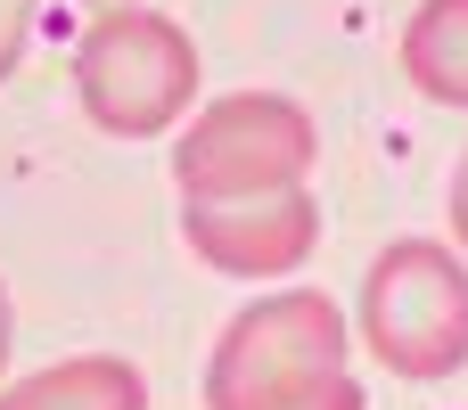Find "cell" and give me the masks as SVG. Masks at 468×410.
Instances as JSON below:
<instances>
[{"instance_id": "52a82bcc", "label": "cell", "mask_w": 468, "mask_h": 410, "mask_svg": "<svg viewBox=\"0 0 468 410\" xmlns=\"http://www.w3.org/2000/svg\"><path fill=\"white\" fill-rule=\"evenodd\" d=\"M395 58H403V82L420 99L468 107V0H420L403 41H395Z\"/></svg>"}, {"instance_id": "30bf717a", "label": "cell", "mask_w": 468, "mask_h": 410, "mask_svg": "<svg viewBox=\"0 0 468 410\" xmlns=\"http://www.w3.org/2000/svg\"><path fill=\"white\" fill-rule=\"evenodd\" d=\"M452 255H468V148L452 164Z\"/></svg>"}, {"instance_id": "8992f818", "label": "cell", "mask_w": 468, "mask_h": 410, "mask_svg": "<svg viewBox=\"0 0 468 410\" xmlns=\"http://www.w3.org/2000/svg\"><path fill=\"white\" fill-rule=\"evenodd\" d=\"M0 410H148V378L123 353H74V362L16 378L0 394Z\"/></svg>"}, {"instance_id": "8fae6325", "label": "cell", "mask_w": 468, "mask_h": 410, "mask_svg": "<svg viewBox=\"0 0 468 410\" xmlns=\"http://www.w3.org/2000/svg\"><path fill=\"white\" fill-rule=\"evenodd\" d=\"M8 345H16V304H8V279H0V370H8Z\"/></svg>"}, {"instance_id": "9c48e42d", "label": "cell", "mask_w": 468, "mask_h": 410, "mask_svg": "<svg viewBox=\"0 0 468 410\" xmlns=\"http://www.w3.org/2000/svg\"><path fill=\"white\" fill-rule=\"evenodd\" d=\"M271 410H370V394H362V378L346 370V378H329L321 394H296V403H271Z\"/></svg>"}, {"instance_id": "7a4b0ae2", "label": "cell", "mask_w": 468, "mask_h": 410, "mask_svg": "<svg viewBox=\"0 0 468 410\" xmlns=\"http://www.w3.org/2000/svg\"><path fill=\"white\" fill-rule=\"evenodd\" d=\"M346 370H354V337H346L337 296L280 288V296H255L214 337L206 410H271V403H296V394H321Z\"/></svg>"}, {"instance_id": "3957f363", "label": "cell", "mask_w": 468, "mask_h": 410, "mask_svg": "<svg viewBox=\"0 0 468 410\" xmlns=\"http://www.w3.org/2000/svg\"><path fill=\"white\" fill-rule=\"evenodd\" d=\"M74 99L107 140H156L197 107V41L156 8H99L74 41Z\"/></svg>"}, {"instance_id": "7c38bea8", "label": "cell", "mask_w": 468, "mask_h": 410, "mask_svg": "<svg viewBox=\"0 0 468 410\" xmlns=\"http://www.w3.org/2000/svg\"><path fill=\"white\" fill-rule=\"evenodd\" d=\"M82 8H132V0H82Z\"/></svg>"}, {"instance_id": "6da1fadb", "label": "cell", "mask_w": 468, "mask_h": 410, "mask_svg": "<svg viewBox=\"0 0 468 410\" xmlns=\"http://www.w3.org/2000/svg\"><path fill=\"white\" fill-rule=\"evenodd\" d=\"M354 345H370V362L403 386L468 370V255H452L444 238L378 247V263L362 271Z\"/></svg>"}, {"instance_id": "ba28073f", "label": "cell", "mask_w": 468, "mask_h": 410, "mask_svg": "<svg viewBox=\"0 0 468 410\" xmlns=\"http://www.w3.org/2000/svg\"><path fill=\"white\" fill-rule=\"evenodd\" d=\"M33 16H41V0H0V82L16 74L25 41H33Z\"/></svg>"}, {"instance_id": "277c9868", "label": "cell", "mask_w": 468, "mask_h": 410, "mask_svg": "<svg viewBox=\"0 0 468 410\" xmlns=\"http://www.w3.org/2000/svg\"><path fill=\"white\" fill-rule=\"evenodd\" d=\"M321 156V131L296 99L280 90H222L214 107H197L173 140V181L181 205H214V197H271V189H304Z\"/></svg>"}, {"instance_id": "5b68a950", "label": "cell", "mask_w": 468, "mask_h": 410, "mask_svg": "<svg viewBox=\"0 0 468 410\" xmlns=\"http://www.w3.org/2000/svg\"><path fill=\"white\" fill-rule=\"evenodd\" d=\"M181 247H189L206 271H222V279H288V271L321 247V205H313L304 189L181 205Z\"/></svg>"}]
</instances>
